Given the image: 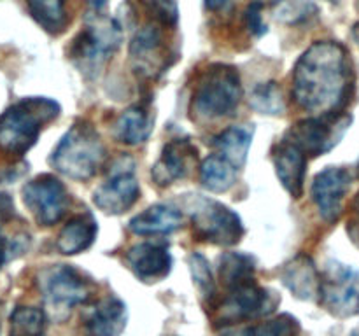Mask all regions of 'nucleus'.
Wrapping results in <instances>:
<instances>
[{
  "label": "nucleus",
  "instance_id": "obj_8",
  "mask_svg": "<svg viewBox=\"0 0 359 336\" xmlns=\"http://www.w3.org/2000/svg\"><path fill=\"white\" fill-rule=\"evenodd\" d=\"M279 303L280 298L276 293L251 282L230 289L219 303H214L210 308L214 310V324L224 328L272 314Z\"/></svg>",
  "mask_w": 359,
  "mask_h": 336
},
{
  "label": "nucleus",
  "instance_id": "obj_25",
  "mask_svg": "<svg viewBox=\"0 0 359 336\" xmlns=\"http://www.w3.org/2000/svg\"><path fill=\"white\" fill-rule=\"evenodd\" d=\"M219 279L228 290L255 282V259L242 252H226L219 258Z\"/></svg>",
  "mask_w": 359,
  "mask_h": 336
},
{
  "label": "nucleus",
  "instance_id": "obj_34",
  "mask_svg": "<svg viewBox=\"0 0 359 336\" xmlns=\"http://www.w3.org/2000/svg\"><path fill=\"white\" fill-rule=\"evenodd\" d=\"M226 4V0H205V6L209 7L210 10H217Z\"/></svg>",
  "mask_w": 359,
  "mask_h": 336
},
{
  "label": "nucleus",
  "instance_id": "obj_24",
  "mask_svg": "<svg viewBox=\"0 0 359 336\" xmlns=\"http://www.w3.org/2000/svg\"><path fill=\"white\" fill-rule=\"evenodd\" d=\"M237 181V167L221 154L207 156L200 164V182L212 192H224Z\"/></svg>",
  "mask_w": 359,
  "mask_h": 336
},
{
  "label": "nucleus",
  "instance_id": "obj_41",
  "mask_svg": "<svg viewBox=\"0 0 359 336\" xmlns=\"http://www.w3.org/2000/svg\"><path fill=\"white\" fill-rule=\"evenodd\" d=\"M358 172H359V164H358Z\"/></svg>",
  "mask_w": 359,
  "mask_h": 336
},
{
  "label": "nucleus",
  "instance_id": "obj_7",
  "mask_svg": "<svg viewBox=\"0 0 359 336\" xmlns=\"http://www.w3.org/2000/svg\"><path fill=\"white\" fill-rule=\"evenodd\" d=\"M191 224L198 240L214 245L230 247L241 241L244 224L241 216L223 203L200 195H191L188 200Z\"/></svg>",
  "mask_w": 359,
  "mask_h": 336
},
{
  "label": "nucleus",
  "instance_id": "obj_11",
  "mask_svg": "<svg viewBox=\"0 0 359 336\" xmlns=\"http://www.w3.org/2000/svg\"><path fill=\"white\" fill-rule=\"evenodd\" d=\"M23 202L37 224L53 226L65 216L70 200L60 178L42 174L27 182L23 188Z\"/></svg>",
  "mask_w": 359,
  "mask_h": 336
},
{
  "label": "nucleus",
  "instance_id": "obj_35",
  "mask_svg": "<svg viewBox=\"0 0 359 336\" xmlns=\"http://www.w3.org/2000/svg\"><path fill=\"white\" fill-rule=\"evenodd\" d=\"M88 4H90L95 10H100V9H104L105 4H107V0H88Z\"/></svg>",
  "mask_w": 359,
  "mask_h": 336
},
{
  "label": "nucleus",
  "instance_id": "obj_4",
  "mask_svg": "<svg viewBox=\"0 0 359 336\" xmlns=\"http://www.w3.org/2000/svg\"><path fill=\"white\" fill-rule=\"evenodd\" d=\"M242 98L238 70L226 63L207 66L193 93V112L202 119H219L230 115Z\"/></svg>",
  "mask_w": 359,
  "mask_h": 336
},
{
  "label": "nucleus",
  "instance_id": "obj_39",
  "mask_svg": "<svg viewBox=\"0 0 359 336\" xmlns=\"http://www.w3.org/2000/svg\"><path fill=\"white\" fill-rule=\"evenodd\" d=\"M272 2H283V0H272Z\"/></svg>",
  "mask_w": 359,
  "mask_h": 336
},
{
  "label": "nucleus",
  "instance_id": "obj_2",
  "mask_svg": "<svg viewBox=\"0 0 359 336\" xmlns=\"http://www.w3.org/2000/svg\"><path fill=\"white\" fill-rule=\"evenodd\" d=\"M60 115L58 102L28 97L11 105L0 115V149L21 156L37 142L42 128Z\"/></svg>",
  "mask_w": 359,
  "mask_h": 336
},
{
  "label": "nucleus",
  "instance_id": "obj_21",
  "mask_svg": "<svg viewBox=\"0 0 359 336\" xmlns=\"http://www.w3.org/2000/svg\"><path fill=\"white\" fill-rule=\"evenodd\" d=\"M154 128V118L144 105H132L118 115L114 122V136L126 146L144 144Z\"/></svg>",
  "mask_w": 359,
  "mask_h": 336
},
{
  "label": "nucleus",
  "instance_id": "obj_36",
  "mask_svg": "<svg viewBox=\"0 0 359 336\" xmlns=\"http://www.w3.org/2000/svg\"><path fill=\"white\" fill-rule=\"evenodd\" d=\"M7 245H9V241H7V238L4 237L2 231H0V248H2V247H7Z\"/></svg>",
  "mask_w": 359,
  "mask_h": 336
},
{
  "label": "nucleus",
  "instance_id": "obj_20",
  "mask_svg": "<svg viewBox=\"0 0 359 336\" xmlns=\"http://www.w3.org/2000/svg\"><path fill=\"white\" fill-rule=\"evenodd\" d=\"M130 55L137 62V70L146 76L160 72L163 66V38L156 27H144L133 37L130 44Z\"/></svg>",
  "mask_w": 359,
  "mask_h": 336
},
{
  "label": "nucleus",
  "instance_id": "obj_40",
  "mask_svg": "<svg viewBox=\"0 0 359 336\" xmlns=\"http://www.w3.org/2000/svg\"><path fill=\"white\" fill-rule=\"evenodd\" d=\"M358 9H359V0H358Z\"/></svg>",
  "mask_w": 359,
  "mask_h": 336
},
{
  "label": "nucleus",
  "instance_id": "obj_17",
  "mask_svg": "<svg viewBox=\"0 0 359 336\" xmlns=\"http://www.w3.org/2000/svg\"><path fill=\"white\" fill-rule=\"evenodd\" d=\"M125 328V303L118 298H105L84 321V336H119Z\"/></svg>",
  "mask_w": 359,
  "mask_h": 336
},
{
  "label": "nucleus",
  "instance_id": "obj_38",
  "mask_svg": "<svg viewBox=\"0 0 359 336\" xmlns=\"http://www.w3.org/2000/svg\"><path fill=\"white\" fill-rule=\"evenodd\" d=\"M356 209L359 210V195H358V198H356Z\"/></svg>",
  "mask_w": 359,
  "mask_h": 336
},
{
  "label": "nucleus",
  "instance_id": "obj_12",
  "mask_svg": "<svg viewBox=\"0 0 359 336\" xmlns=\"http://www.w3.org/2000/svg\"><path fill=\"white\" fill-rule=\"evenodd\" d=\"M133 168L135 163L130 158H119L107 181L95 189L93 203L102 212L119 216L135 205L140 188Z\"/></svg>",
  "mask_w": 359,
  "mask_h": 336
},
{
  "label": "nucleus",
  "instance_id": "obj_33",
  "mask_svg": "<svg viewBox=\"0 0 359 336\" xmlns=\"http://www.w3.org/2000/svg\"><path fill=\"white\" fill-rule=\"evenodd\" d=\"M9 214H13V205H11L9 196L0 192V219H6Z\"/></svg>",
  "mask_w": 359,
  "mask_h": 336
},
{
  "label": "nucleus",
  "instance_id": "obj_15",
  "mask_svg": "<svg viewBox=\"0 0 359 336\" xmlns=\"http://www.w3.org/2000/svg\"><path fill=\"white\" fill-rule=\"evenodd\" d=\"M273 167L283 188L293 198L304 195L305 175H307V154L290 140L283 139L272 150Z\"/></svg>",
  "mask_w": 359,
  "mask_h": 336
},
{
  "label": "nucleus",
  "instance_id": "obj_42",
  "mask_svg": "<svg viewBox=\"0 0 359 336\" xmlns=\"http://www.w3.org/2000/svg\"><path fill=\"white\" fill-rule=\"evenodd\" d=\"M354 336H359V335H354Z\"/></svg>",
  "mask_w": 359,
  "mask_h": 336
},
{
  "label": "nucleus",
  "instance_id": "obj_27",
  "mask_svg": "<svg viewBox=\"0 0 359 336\" xmlns=\"http://www.w3.org/2000/svg\"><path fill=\"white\" fill-rule=\"evenodd\" d=\"M249 105L259 114L277 115L286 111V102H284L283 90L277 83H262L251 91Z\"/></svg>",
  "mask_w": 359,
  "mask_h": 336
},
{
  "label": "nucleus",
  "instance_id": "obj_30",
  "mask_svg": "<svg viewBox=\"0 0 359 336\" xmlns=\"http://www.w3.org/2000/svg\"><path fill=\"white\" fill-rule=\"evenodd\" d=\"M189 270H191L193 282L198 287L202 298L209 301V307H212L216 300V286H214L212 273H210L209 262L202 254L189 255Z\"/></svg>",
  "mask_w": 359,
  "mask_h": 336
},
{
  "label": "nucleus",
  "instance_id": "obj_6",
  "mask_svg": "<svg viewBox=\"0 0 359 336\" xmlns=\"http://www.w3.org/2000/svg\"><path fill=\"white\" fill-rule=\"evenodd\" d=\"M39 289L49 317L55 321H65L74 307L88 303L95 293L93 282L69 265H55L42 270L39 273Z\"/></svg>",
  "mask_w": 359,
  "mask_h": 336
},
{
  "label": "nucleus",
  "instance_id": "obj_9",
  "mask_svg": "<svg viewBox=\"0 0 359 336\" xmlns=\"http://www.w3.org/2000/svg\"><path fill=\"white\" fill-rule=\"evenodd\" d=\"M319 301L340 318L359 314V272L339 261H328L319 273Z\"/></svg>",
  "mask_w": 359,
  "mask_h": 336
},
{
  "label": "nucleus",
  "instance_id": "obj_37",
  "mask_svg": "<svg viewBox=\"0 0 359 336\" xmlns=\"http://www.w3.org/2000/svg\"><path fill=\"white\" fill-rule=\"evenodd\" d=\"M353 35H354V38H356V42H358V46H359V23H358V24H354V28H353Z\"/></svg>",
  "mask_w": 359,
  "mask_h": 336
},
{
  "label": "nucleus",
  "instance_id": "obj_1",
  "mask_svg": "<svg viewBox=\"0 0 359 336\" xmlns=\"http://www.w3.org/2000/svg\"><path fill=\"white\" fill-rule=\"evenodd\" d=\"M353 91L347 49L335 41H318L298 58L293 70V98L318 115L340 114Z\"/></svg>",
  "mask_w": 359,
  "mask_h": 336
},
{
  "label": "nucleus",
  "instance_id": "obj_14",
  "mask_svg": "<svg viewBox=\"0 0 359 336\" xmlns=\"http://www.w3.org/2000/svg\"><path fill=\"white\" fill-rule=\"evenodd\" d=\"M198 160V150L188 139H174L163 147L161 156L151 170V177L158 186L174 184L191 172Z\"/></svg>",
  "mask_w": 359,
  "mask_h": 336
},
{
  "label": "nucleus",
  "instance_id": "obj_31",
  "mask_svg": "<svg viewBox=\"0 0 359 336\" xmlns=\"http://www.w3.org/2000/svg\"><path fill=\"white\" fill-rule=\"evenodd\" d=\"M151 16L165 27H174L179 20V9L175 0H140Z\"/></svg>",
  "mask_w": 359,
  "mask_h": 336
},
{
  "label": "nucleus",
  "instance_id": "obj_29",
  "mask_svg": "<svg viewBox=\"0 0 359 336\" xmlns=\"http://www.w3.org/2000/svg\"><path fill=\"white\" fill-rule=\"evenodd\" d=\"M298 331H300V324L297 318L284 314L262 324L242 328L241 331L233 332V336H294Z\"/></svg>",
  "mask_w": 359,
  "mask_h": 336
},
{
  "label": "nucleus",
  "instance_id": "obj_26",
  "mask_svg": "<svg viewBox=\"0 0 359 336\" xmlns=\"http://www.w3.org/2000/svg\"><path fill=\"white\" fill-rule=\"evenodd\" d=\"M32 18L49 34H60L65 30L67 16L65 0H27Z\"/></svg>",
  "mask_w": 359,
  "mask_h": 336
},
{
  "label": "nucleus",
  "instance_id": "obj_16",
  "mask_svg": "<svg viewBox=\"0 0 359 336\" xmlns=\"http://www.w3.org/2000/svg\"><path fill=\"white\" fill-rule=\"evenodd\" d=\"M126 262L139 279L146 282H158L170 273L172 255L167 245L142 241L126 252Z\"/></svg>",
  "mask_w": 359,
  "mask_h": 336
},
{
  "label": "nucleus",
  "instance_id": "obj_19",
  "mask_svg": "<svg viewBox=\"0 0 359 336\" xmlns=\"http://www.w3.org/2000/svg\"><path fill=\"white\" fill-rule=\"evenodd\" d=\"M182 223V214L179 209L168 203H156L147 206L144 212L137 214L128 223L132 233L147 237V234H167L177 230Z\"/></svg>",
  "mask_w": 359,
  "mask_h": 336
},
{
  "label": "nucleus",
  "instance_id": "obj_22",
  "mask_svg": "<svg viewBox=\"0 0 359 336\" xmlns=\"http://www.w3.org/2000/svg\"><path fill=\"white\" fill-rule=\"evenodd\" d=\"M98 233L97 220L90 214H81V216L72 217L69 223L63 226L60 231L58 240H56V247L62 254L74 255L79 252L86 251L91 247Z\"/></svg>",
  "mask_w": 359,
  "mask_h": 336
},
{
  "label": "nucleus",
  "instance_id": "obj_3",
  "mask_svg": "<svg viewBox=\"0 0 359 336\" xmlns=\"http://www.w3.org/2000/svg\"><path fill=\"white\" fill-rule=\"evenodd\" d=\"M105 147L93 125L77 121L62 136L51 154V164L56 172L74 181H88L102 168Z\"/></svg>",
  "mask_w": 359,
  "mask_h": 336
},
{
  "label": "nucleus",
  "instance_id": "obj_13",
  "mask_svg": "<svg viewBox=\"0 0 359 336\" xmlns=\"http://www.w3.org/2000/svg\"><path fill=\"white\" fill-rule=\"evenodd\" d=\"M353 184V175L347 168L328 167L319 172L312 182V200L319 216L326 223H335L342 214V203Z\"/></svg>",
  "mask_w": 359,
  "mask_h": 336
},
{
  "label": "nucleus",
  "instance_id": "obj_28",
  "mask_svg": "<svg viewBox=\"0 0 359 336\" xmlns=\"http://www.w3.org/2000/svg\"><path fill=\"white\" fill-rule=\"evenodd\" d=\"M46 315L34 307H18L11 315L9 336H44Z\"/></svg>",
  "mask_w": 359,
  "mask_h": 336
},
{
  "label": "nucleus",
  "instance_id": "obj_18",
  "mask_svg": "<svg viewBox=\"0 0 359 336\" xmlns=\"http://www.w3.org/2000/svg\"><path fill=\"white\" fill-rule=\"evenodd\" d=\"M284 286L298 298V300H314L319 296V275L318 268H316L314 261L309 255H297L291 259L280 273Z\"/></svg>",
  "mask_w": 359,
  "mask_h": 336
},
{
  "label": "nucleus",
  "instance_id": "obj_23",
  "mask_svg": "<svg viewBox=\"0 0 359 336\" xmlns=\"http://www.w3.org/2000/svg\"><path fill=\"white\" fill-rule=\"evenodd\" d=\"M251 144L252 130H249L248 126H230L217 136H214L212 140V146L217 149V154L226 158L237 168L244 167Z\"/></svg>",
  "mask_w": 359,
  "mask_h": 336
},
{
  "label": "nucleus",
  "instance_id": "obj_32",
  "mask_svg": "<svg viewBox=\"0 0 359 336\" xmlns=\"http://www.w3.org/2000/svg\"><path fill=\"white\" fill-rule=\"evenodd\" d=\"M245 28L251 31L256 37H262L266 34V24L263 23V4L262 2H251L244 13Z\"/></svg>",
  "mask_w": 359,
  "mask_h": 336
},
{
  "label": "nucleus",
  "instance_id": "obj_5",
  "mask_svg": "<svg viewBox=\"0 0 359 336\" xmlns=\"http://www.w3.org/2000/svg\"><path fill=\"white\" fill-rule=\"evenodd\" d=\"M121 38V27L112 18L95 14L72 41L69 56L84 76L95 77L118 51Z\"/></svg>",
  "mask_w": 359,
  "mask_h": 336
},
{
  "label": "nucleus",
  "instance_id": "obj_10",
  "mask_svg": "<svg viewBox=\"0 0 359 336\" xmlns=\"http://www.w3.org/2000/svg\"><path fill=\"white\" fill-rule=\"evenodd\" d=\"M351 125V115L326 114L302 119L286 132L284 139L300 147L307 156H321L339 144Z\"/></svg>",
  "mask_w": 359,
  "mask_h": 336
}]
</instances>
